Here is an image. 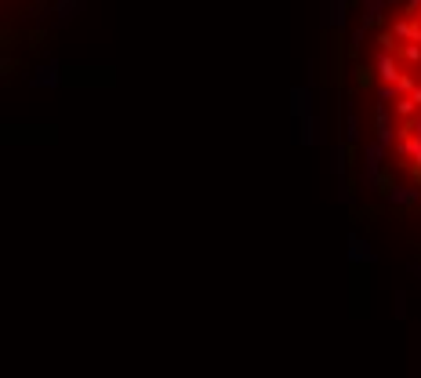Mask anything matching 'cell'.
<instances>
[{"mask_svg": "<svg viewBox=\"0 0 421 378\" xmlns=\"http://www.w3.org/2000/svg\"><path fill=\"white\" fill-rule=\"evenodd\" d=\"M374 69H378V81H381V84H399V76L407 73V69H399L396 55H381V51H378V58H374Z\"/></svg>", "mask_w": 421, "mask_h": 378, "instance_id": "cell-1", "label": "cell"}, {"mask_svg": "<svg viewBox=\"0 0 421 378\" xmlns=\"http://www.w3.org/2000/svg\"><path fill=\"white\" fill-rule=\"evenodd\" d=\"M393 33H396L399 44H421V22L418 19H396Z\"/></svg>", "mask_w": 421, "mask_h": 378, "instance_id": "cell-2", "label": "cell"}, {"mask_svg": "<svg viewBox=\"0 0 421 378\" xmlns=\"http://www.w3.org/2000/svg\"><path fill=\"white\" fill-rule=\"evenodd\" d=\"M396 58H403V62L411 66L407 73H421V44H399Z\"/></svg>", "mask_w": 421, "mask_h": 378, "instance_id": "cell-3", "label": "cell"}, {"mask_svg": "<svg viewBox=\"0 0 421 378\" xmlns=\"http://www.w3.org/2000/svg\"><path fill=\"white\" fill-rule=\"evenodd\" d=\"M356 88L360 91H374V81H378V69L374 66H367V62H360V66H356Z\"/></svg>", "mask_w": 421, "mask_h": 378, "instance_id": "cell-4", "label": "cell"}, {"mask_svg": "<svg viewBox=\"0 0 421 378\" xmlns=\"http://www.w3.org/2000/svg\"><path fill=\"white\" fill-rule=\"evenodd\" d=\"M374 44H378V51H381V55H396V51H399V40H396L393 29H378Z\"/></svg>", "mask_w": 421, "mask_h": 378, "instance_id": "cell-5", "label": "cell"}, {"mask_svg": "<svg viewBox=\"0 0 421 378\" xmlns=\"http://www.w3.org/2000/svg\"><path fill=\"white\" fill-rule=\"evenodd\" d=\"M393 113H396V120H414L421 109H418V102L414 99H399L396 106H393Z\"/></svg>", "mask_w": 421, "mask_h": 378, "instance_id": "cell-6", "label": "cell"}, {"mask_svg": "<svg viewBox=\"0 0 421 378\" xmlns=\"http://www.w3.org/2000/svg\"><path fill=\"white\" fill-rule=\"evenodd\" d=\"M360 138V120H356V113H349V142Z\"/></svg>", "mask_w": 421, "mask_h": 378, "instance_id": "cell-7", "label": "cell"}, {"mask_svg": "<svg viewBox=\"0 0 421 378\" xmlns=\"http://www.w3.org/2000/svg\"><path fill=\"white\" fill-rule=\"evenodd\" d=\"M411 99H414V102H418V109H421V84H418V91L411 94Z\"/></svg>", "mask_w": 421, "mask_h": 378, "instance_id": "cell-8", "label": "cell"}, {"mask_svg": "<svg viewBox=\"0 0 421 378\" xmlns=\"http://www.w3.org/2000/svg\"><path fill=\"white\" fill-rule=\"evenodd\" d=\"M393 4H407V0H388V8H393Z\"/></svg>", "mask_w": 421, "mask_h": 378, "instance_id": "cell-9", "label": "cell"}, {"mask_svg": "<svg viewBox=\"0 0 421 378\" xmlns=\"http://www.w3.org/2000/svg\"><path fill=\"white\" fill-rule=\"evenodd\" d=\"M418 22H421V11H418Z\"/></svg>", "mask_w": 421, "mask_h": 378, "instance_id": "cell-10", "label": "cell"}]
</instances>
